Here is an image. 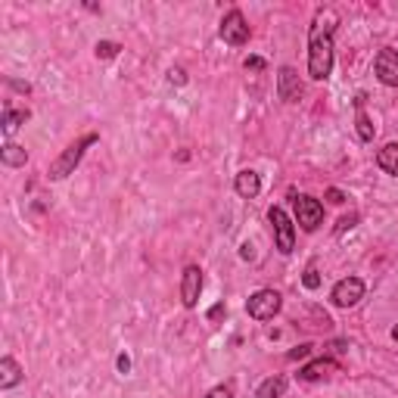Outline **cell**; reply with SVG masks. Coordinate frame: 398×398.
<instances>
[{
    "label": "cell",
    "mask_w": 398,
    "mask_h": 398,
    "mask_svg": "<svg viewBox=\"0 0 398 398\" xmlns=\"http://www.w3.org/2000/svg\"><path fill=\"white\" fill-rule=\"evenodd\" d=\"M336 25H339V16H336V10H330V6L317 10L315 22H311L308 75L315 78V81H324V78L333 72V35H336Z\"/></svg>",
    "instance_id": "cell-1"
},
{
    "label": "cell",
    "mask_w": 398,
    "mask_h": 398,
    "mask_svg": "<svg viewBox=\"0 0 398 398\" xmlns=\"http://www.w3.org/2000/svg\"><path fill=\"white\" fill-rule=\"evenodd\" d=\"M90 144H97V134H88V137H81L78 144H72L66 153L59 156L57 162L50 165V181H62V177H69L72 171L78 168V162H81V156H84V150H88Z\"/></svg>",
    "instance_id": "cell-2"
},
{
    "label": "cell",
    "mask_w": 398,
    "mask_h": 398,
    "mask_svg": "<svg viewBox=\"0 0 398 398\" xmlns=\"http://www.w3.org/2000/svg\"><path fill=\"white\" fill-rule=\"evenodd\" d=\"M280 305H283V299H280L277 290H259V293L249 295L246 311H249V317H255V321H271V317L280 311Z\"/></svg>",
    "instance_id": "cell-3"
},
{
    "label": "cell",
    "mask_w": 398,
    "mask_h": 398,
    "mask_svg": "<svg viewBox=\"0 0 398 398\" xmlns=\"http://www.w3.org/2000/svg\"><path fill=\"white\" fill-rule=\"evenodd\" d=\"M268 221H271V228H274V243H277V249L283 255H290L293 246H295V228H293L290 215H286L280 206H274L268 212Z\"/></svg>",
    "instance_id": "cell-4"
},
{
    "label": "cell",
    "mask_w": 398,
    "mask_h": 398,
    "mask_svg": "<svg viewBox=\"0 0 398 398\" xmlns=\"http://www.w3.org/2000/svg\"><path fill=\"white\" fill-rule=\"evenodd\" d=\"M295 202V218H299L302 230H317L324 221V206L315 197H293Z\"/></svg>",
    "instance_id": "cell-5"
},
{
    "label": "cell",
    "mask_w": 398,
    "mask_h": 398,
    "mask_svg": "<svg viewBox=\"0 0 398 398\" xmlns=\"http://www.w3.org/2000/svg\"><path fill=\"white\" fill-rule=\"evenodd\" d=\"M221 37H224V44H230V47H243V44L249 41L246 16L240 13V10H230V13L221 19Z\"/></svg>",
    "instance_id": "cell-6"
},
{
    "label": "cell",
    "mask_w": 398,
    "mask_h": 398,
    "mask_svg": "<svg viewBox=\"0 0 398 398\" xmlns=\"http://www.w3.org/2000/svg\"><path fill=\"white\" fill-rule=\"evenodd\" d=\"M364 299V280L361 277H346L333 286V305L336 308H352Z\"/></svg>",
    "instance_id": "cell-7"
},
{
    "label": "cell",
    "mask_w": 398,
    "mask_h": 398,
    "mask_svg": "<svg viewBox=\"0 0 398 398\" xmlns=\"http://www.w3.org/2000/svg\"><path fill=\"white\" fill-rule=\"evenodd\" d=\"M373 69H377V78L386 84V88H398V50H392V47H383V50L377 53Z\"/></svg>",
    "instance_id": "cell-8"
},
{
    "label": "cell",
    "mask_w": 398,
    "mask_h": 398,
    "mask_svg": "<svg viewBox=\"0 0 398 398\" xmlns=\"http://www.w3.org/2000/svg\"><path fill=\"white\" fill-rule=\"evenodd\" d=\"M199 293H202V271L197 268V264H190V268L184 271V277H181V299H184V305L187 308H197Z\"/></svg>",
    "instance_id": "cell-9"
},
{
    "label": "cell",
    "mask_w": 398,
    "mask_h": 398,
    "mask_svg": "<svg viewBox=\"0 0 398 398\" xmlns=\"http://www.w3.org/2000/svg\"><path fill=\"white\" fill-rule=\"evenodd\" d=\"M277 93H280V100H283V103H295V100L302 97V81H299V75H295V69H290V66L280 69Z\"/></svg>",
    "instance_id": "cell-10"
},
{
    "label": "cell",
    "mask_w": 398,
    "mask_h": 398,
    "mask_svg": "<svg viewBox=\"0 0 398 398\" xmlns=\"http://www.w3.org/2000/svg\"><path fill=\"white\" fill-rule=\"evenodd\" d=\"M330 373H336V361H330V358H317V361H311V364H305V368L299 370V380L315 383V380H324V377H330Z\"/></svg>",
    "instance_id": "cell-11"
},
{
    "label": "cell",
    "mask_w": 398,
    "mask_h": 398,
    "mask_svg": "<svg viewBox=\"0 0 398 398\" xmlns=\"http://www.w3.org/2000/svg\"><path fill=\"white\" fill-rule=\"evenodd\" d=\"M233 190H237L243 199H255L262 190V177L255 175V171H240V175L233 177Z\"/></svg>",
    "instance_id": "cell-12"
},
{
    "label": "cell",
    "mask_w": 398,
    "mask_h": 398,
    "mask_svg": "<svg viewBox=\"0 0 398 398\" xmlns=\"http://www.w3.org/2000/svg\"><path fill=\"white\" fill-rule=\"evenodd\" d=\"M0 159L10 168H22L28 162V153H25V146H19V144H4L0 146Z\"/></svg>",
    "instance_id": "cell-13"
},
{
    "label": "cell",
    "mask_w": 398,
    "mask_h": 398,
    "mask_svg": "<svg viewBox=\"0 0 398 398\" xmlns=\"http://www.w3.org/2000/svg\"><path fill=\"white\" fill-rule=\"evenodd\" d=\"M19 380H22V368L13 358H4V361H0V389H13Z\"/></svg>",
    "instance_id": "cell-14"
},
{
    "label": "cell",
    "mask_w": 398,
    "mask_h": 398,
    "mask_svg": "<svg viewBox=\"0 0 398 398\" xmlns=\"http://www.w3.org/2000/svg\"><path fill=\"white\" fill-rule=\"evenodd\" d=\"M377 165L386 171V175L398 177V144H386L383 150L377 153Z\"/></svg>",
    "instance_id": "cell-15"
},
{
    "label": "cell",
    "mask_w": 398,
    "mask_h": 398,
    "mask_svg": "<svg viewBox=\"0 0 398 398\" xmlns=\"http://www.w3.org/2000/svg\"><path fill=\"white\" fill-rule=\"evenodd\" d=\"M286 392V377H268L264 383L259 386V392H255V398H280Z\"/></svg>",
    "instance_id": "cell-16"
},
{
    "label": "cell",
    "mask_w": 398,
    "mask_h": 398,
    "mask_svg": "<svg viewBox=\"0 0 398 398\" xmlns=\"http://www.w3.org/2000/svg\"><path fill=\"white\" fill-rule=\"evenodd\" d=\"M28 122V109H6V115H4V131L6 134H13L19 124H25Z\"/></svg>",
    "instance_id": "cell-17"
},
{
    "label": "cell",
    "mask_w": 398,
    "mask_h": 398,
    "mask_svg": "<svg viewBox=\"0 0 398 398\" xmlns=\"http://www.w3.org/2000/svg\"><path fill=\"white\" fill-rule=\"evenodd\" d=\"M358 137L361 140H373V124L364 115V97H358Z\"/></svg>",
    "instance_id": "cell-18"
},
{
    "label": "cell",
    "mask_w": 398,
    "mask_h": 398,
    "mask_svg": "<svg viewBox=\"0 0 398 398\" xmlns=\"http://www.w3.org/2000/svg\"><path fill=\"white\" fill-rule=\"evenodd\" d=\"M119 50H122V47H119V44H112V41H100V44H97V57H100V59H112V57H119Z\"/></svg>",
    "instance_id": "cell-19"
},
{
    "label": "cell",
    "mask_w": 398,
    "mask_h": 398,
    "mask_svg": "<svg viewBox=\"0 0 398 398\" xmlns=\"http://www.w3.org/2000/svg\"><path fill=\"white\" fill-rule=\"evenodd\" d=\"M302 283H305L308 290H317V286H321V274H317V264H308V268H305V277H302Z\"/></svg>",
    "instance_id": "cell-20"
},
{
    "label": "cell",
    "mask_w": 398,
    "mask_h": 398,
    "mask_svg": "<svg viewBox=\"0 0 398 398\" xmlns=\"http://www.w3.org/2000/svg\"><path fill=\"white\" fill-rule=\"evenodd\" d=\"M168 81H171V84H187V72H184L181 66H177V69H168Z\"/></svg>",
    "instance_id": "cell-21"
},
{
    "label": "cell",
    "mask_w": 398,
    "mask_h": 398,
    "mask_svg": "<svg viewBox=\"0 0 398 398\" xmlns=\"http://www.w3.org/2000/svg\"><path fill=\"white\" fill-rule=\"evenodd\" d=\"M311 349H315V346H308V342H305V346H299V349H293V352H290V361H299V358H308V355H311Z\"/></svg>",
    "instance_id": "cell-22"
},
{
    "label": "cell",
    "mask_w": 398,
    "mask_h": 398,
    "mask_svg": "<svg viewBox=\"0 0 398 398\" xmlns=\"http://www.w3.org/2000/svg\"><path fill=\"white\" fill-rule=\"evenodd\" d=\"M355 221H358V215H349V218H339V224H336V233H342V230H349V228H355Z\"/></svg>",
    "instance_id": "cell-23"
},
{
    "label": "cell",
    "mask_w": 398,
    "mask_h": 398,
    "mask_svg": "<svg viewBox=\"0 0 398 398\" xmlns=\"http://www.w3.org/2000/svg\"><path fill=\"white\" fill-rule=\"evenodd\" d=\"M206 398H233V395H230L228 386H218V389H212V392H209Z\"/></svg>",
    "instance_id": "cell-24"
},
{
    "label": "cell",
    "mask_w": 398,
    "mask_h": 398,
    "mask_svg": "<svg viewBox=\"0 0 398 398\" xmlns=\"http://www.w3.org/2000/svg\"><path fill=\"white\" fill-rule=\"evenodd\" d=\"M327 199L336 202V206H339V202H346V197H342V190H336V187H330V190H327Z\"/></svg>",
    "instance_id": "cell-25"
},
{
    "label": "cell",
    "mask_w": 398,
    "mask_h": 398,
    "mask_svg": "<svg viewBox=\"0 0 398 398\" xmlns=\"http://www.w3.org/2000/svg\"><path fill=\"white\" fill-rule=\"evenodd\" d=\"M119 370H122V373L131 370V358H128V355H119Z\"/></svg>",
    "instance_id": "cell-26"
},
{
    "label": "cell",
    "mask_w": 398,
    "mask_h": 398,
    "mask_svg": "<svg viewBox=\"0 0 398 398\" xmlns=\"http://www.w3.org/2000/svg\"><path fill=\"white\" fill-rule=\"evenodd\" d=\"M246 69H264V62H262L259 57H249V59H246Z\"/></svg>",
    "instance_id": "cell-27"
},
{
    "label": "cell",
    "mask_w": 398,
    "mask_h": 398,
    "mask_svg": "<svg viewBox=\"0 0 398 398\" xmlns=\"http://www.w3.org/2000/svg\"><path fill=\"white\" fill-rule=\"evenodd\" d=\"M392 339H395V342H398V324H395V327H392Z\"/></svg>",
    "instance_id": "cell-28"
}]
</instances>
